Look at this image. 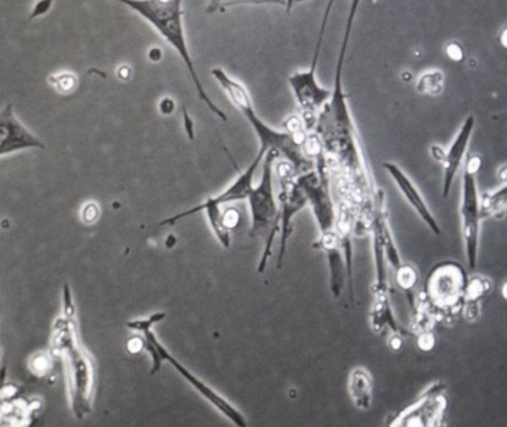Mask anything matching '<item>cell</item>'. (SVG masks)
Wrapping results in <instances>:
<instances>
[{"label": "cell", "mask_w": 507, "mask_h": 427, "mask_svg": "<svg viewBox=\"0 0 507 427\" xmlns=\"http://www.w3.org/2000/svg\"><path fill=\"white\" fill-rule=\"evenodd\" d=\"M113 2L124 5L136 15H140L144 21H147L156 30L168 45H171V48L178 54L184 66H186L199 98L206 104L208 109L215 116H218L221 120L226 122L227 115L221 109H218L208 97L206 90L204 89L202 82L196 73V67L186 39V30H184L182 23V0H113Z\"/></svg>", "instance_id": "obj_1"}, {"label": "cell", "mask_w": 507, "mask_h": 427, "mask_svg": "<svg viewBox=\"0 0 507 427\" xmlns=\"http://www.w3.org/2000/svg\"><path fill=\"white\" fill-rule=\"evenodd\" d=\"M211 74L227 94L228 100L233 103V105L243 115V117L248 120V124L257 134L260 148H263L266 151L269 150L274 151L278 159L284 158L286 162L293 165L294 171L298 175L312 171L313 160L305 156L303 146L294 139V136L288 131H278L272 128L257 115L248 89L245 88L243 83L232 78V76L221 67H214L211 70Z\"/></svg>", "instance_id": "obj_2"}, {"label": "cell", "mask_w": 507, "mask_h": 427, "mask_svg": "<svg viewBox=\"0 0 507 427\" xmlns=\"http://www.w3.org/2000/svg\"><path fill=\"white\" fill-rule=\"evenodd\" d=\"M52 346L64 359L73 413L78 419H83L91 413L95 373L92 359L78 341L76 327L70 316L57 322Z\"/></svg>", "instance_id": "obj_3"}, {"label": "cell", "mask_w": 507, "mask_h": 427, "mask_svg": "<svg viewBox=\"0 0 507 427\" xmlns=\"http://www.w3.org/2000/svg\"><path fill=\"white\" fill-rule=\"evenodd\" d=\"M165 317H166V312H155L147 317L134 319V320H129V322L127 324V327L131 331L140 332L144 337L146 352H148V355L151 358L150 375L156 374L162 368V365L165 362H168L182 377V380L187 381L190 387H193L215 409H218L226 419H228L230 421L239 427H247L248 423L238 408H235L232 404H230L223 394H220L217 390L212 389L209 385H206L205 381H202L201 378H197L193 373H190L181 362H178L171 353H169V350L159 341L158 335L155 334V331H153V327L159 324L161 320H163Z\"/></svg>", "instance_id": "obj_4"}, {"label": "cell", "mask_w": 507, "mask_h": 427, "mask_svg": "<svg viewBox=\"0 0 507 427\" xmlns=\"http://www.w3.org/2000/svg\"><path fill=\"white\" fill-rule=\"evenodd\" d=\"M278 159L274 151L269 150L263 159V172L258 185L252 187L248 194V205L251 211V230L250 236L255 238L260 233H267V240L264 251L261 254L257 271L263 273L269 263V258L273 254V245L278 233L281 232L279 226V204L276 202V196L273 190V166L274 160Z\"/></svg>", "instance_id": "obj_5"}, {"label": "cell", "mask_w": 507, "mask_h": 427, "mask_svg": "<svg viewBox=\"0 0 507 427\" xmlns=\"http://www.w3.org/2000/svg\"><path fill=\"white\" fill-rule=\"evenodd\" d=\"M482 166V158L478 155L469 156L463 166L462 199H460V227L466 252V260L470 270L478 266L479 238H481V194L478 192L476 174Z\"/></svg>", "instance_id": "obj_6"}, {"label": "cell", "mask_w": 507, "mask_h": 427, "mask_svg": "<svg viewBox=\"0 0 507 427\" xmlns=\"http://www.w3.org/2000/svg\"><path fill=\"white\" fill-rule=\"evenodd\" d=\"M334 5V0H328V5L325 9V15L324 20H322V25L319 30V39L316 43L315 48V55H313V61L310 67L304 70V71H296L289 76L288 83L293 89L294 97L297 100V104L300 107V110L303 113L304 122L303 124L305 125L307 129H312L315 125V119H317V113L322 112L325 104L328 103V100L332 97V93L330 89L320 86L317 79H316V69H317V63H319V54H320V47H322V39H324L325 35V28L328 24V18L331 13V8Z\"/></svg>", "instance_id": "obj_7"}, {"label": "cell", "mask_w": 507, "mask_h": 427, "mask_svg": "<svg viewBox=\"0 0 507 427\" xmlns=\"http://www.w3.org/2000/svg\"><path fill=\"white\" fill-rule=\"evenodd\" d=\"M467 276L463 267L454 262H445L429 273L424 293L433 308L451 310L463 306Z\"/></svg>", "instance_id": "obj_8"}, {"label": "cell", "mask_w": 507, "mask_h": 427, "mask_svg": "<svg viewBox=\"0 0 507 427\" xmlns=\"http://www.w3.org/2000/svg\"><path fill=\"white\" fill-rule=\"evenodd\" d=\"M448 406V398L445 393V386L442 383H435L430 386L417 402H414L405 411L397 416L392 426H436L441 424L445 411Z\"/></svg>", "instance_id": "obj_9"}, {"label": "cell", "mask_w": 507, "mask_h": 427, "mask_svg": "<svg viewBox=\"0 0 507 427\" xmlns=\"http://www.w3.org/2000/svg\"><path fill=\"white\" fill-rule=\"evenodd\" d=\"M45 148V144L18 119L12 104L0 109V158L24 150Z\"/></svg>", "instance_id": "obj_10"}, {"label": "cell", "mask_w": 507, "mask_h": 427, "mask_svg": "<svg viewBox=\"0 0 507 427\" xmlns=\"http://www.w3.org/2000/svg\"><path fill=\"white\" fill-rule=\"evenodd\" d=\"M383 168L392 177L396 187L399 189V192H401V194L405 197V201L408 202V205L414 211H416V214L421 218V221L430 228V232H432L436 236H439L441 235L439 223L435 218L433 212L430 211V208H429L426 199L423 197L421 192L419 190V187L416 185H414V181L401 170V168H399L393 162H384Z\"/></svg>", "instance_id": "obj_11"}, {"label": "cell", "mask_w": 507, "mask_h": 427, "mask_svg": "<svg viewBox=\"0 0 507 427\" xmlns=\"http://www.w3.org/2000/svg\"><path fill=\"white\" fill-rule=\"evenodd\" d=\"M474 116H467L465 119V122L460 127L457 135L454 136L453 143L450 144V147L445 150V156H443V196L447 197L451 192L454 178L457 177L460 168L463 165V160L466 158L467 148L472 140V135L474 131Z\"/></svg>", "instance_id": "obj_12"}, {"label": "cell", "mask_w": 507, "mask_h": 427, "mask_svg": "<svg viewBox=\"0 0 507 427\" xmlns=\"http://www.w3.org/2000/svg\"><path fill=\"white\" fill-rule=\"evenodd\" d=\"M204 211L206 214V218H208V223H209V227L212 233L215 235V238H217V240L220 242V245L224 248V250H228L230 245H232V239H230V232L227 227H224L223 224V212L220 209V205H212V204H199L197 206H193L187 211H182L180 214H175V216L169 217V218H165L163 221H161L158 226L161 227H165V226H175L178 221L181 220H186L192 216H194V214Z\"/></svg>", "instance_id": "obj_13"}, {"label": "cell", "mask_w": 507, "mask_h": 427, "mask_svg": "<svg viewBox=\"0 0 507 427\" xmlns=\"http://www.w3.org/2000/svg\"><path fill=\"white\" fill-rule=\"evenodd\" d=\"M373 377L365 368H355L349 375V394L358 409H370L373 404Z\"/></svg>", "instance_id": "obj_14"}, {"label": "cell", "mask_w": 507, "mask_h": 427, "mask_svg": "<svg viewBox=\"0 0 507 427\" xmlns=\"http://www.w3.org/2000/svg\"><path fill=\"white\" fill-rule=\"evenodd\" d=\"M491 291V282L479 276V274H474V276L467 281L466 289H465V297H463V306H465V316L473 322L479 317L481 315V303Z\"/></svg>", "instance_id": "obj_15"}, {"label": "cell", "mask_w": 507, "mask_h": 427, "mask_svg": "<svg viewBox=\"0 0 507 427\" xmlns=\"http://www.w3.org/2000/svg\"><path fill=\"white\" fill-rule=\"evenodd\" d=\"M500 177L504 185L497 192L481 196L482 217H500L507 212V166L500 171Z\"/></svg>", "instance_id": "obj_16"}, {"label": "cell", "mask_w": 507, "mask_h": 427, "mask_svg": "<svg viewBox=\"0 0 507 427\" xmlns=\"http://www.w3.org/2000/svg\"><path fill=\"white\" fill-rule=\"evenodd\" d=\"M371 324L375 331H381L386 325H390L397 332V325L392 315L387 293L375 294V303L371 310Z\"/></svg>", "instance_id": "obj_17"}, {"label": "cell", "mask_w": 507, "mask_h": 427, "mask_svg": "<svg viewBox=\"0 0 507 427\" xmlns=\"http://www.w3.org/2000/svg\"><path fill=\"white\" fill-rule=\"evenodd\" d=\"M443 81L445 76L442 70L433 69V70H426L421 73L417 79V90L423 95L436 97L443 90Z\"/></svg>", "instance_id": "obj_18"}, {"label": "cell", "mask_w": 507, "mask_h": 427, "mask_svg": "<svg viewBox=\"0 0 507 427\" xmlns=\"http://www.w3.org/2000/svg\"><path fill=\"white\" fill-rule=\"evenodd\" d=\"M417 281H419L417 270L414 269L411 264H401L396 269V282L407 293L412 308H414L412 291H414V288H416V285H417Z\"/></svg>", "instance_id": "obj_19"}, {"label": "cell", "mask_w": 507, "mask_h": 427, "mask_svg": "<svg viewBox=\"0 0 507 427\" xmlns=\"http://www.w3.org/2000/svg\"><path fill=\"white\" fill-rule=\"evenodd\" d=\"M49 85L57 90L58 94H71L74 88L78 86V76L71 71H59L54 73L48 78Z\"/></svg>", "instance_id": "obj_20"}, {"label": "cell", "mask_w": 507, "mask_h": 427, "mask_svg": "<svg viewBox=\"0 0 507 427\" xmlns=\"http://www.w3.org/2000/svg\"><path fill=\"white\" fill-rule=\"evenodd\" d=\"M240 4H255V5H264V4H272V5H288L289 0H211L206 12L212 13L217 11H224L227 6H233V5H240Z\"/></svg>", "instance_id": "obj_21"}, {"label": "cell", "mask_w": 507, "mask_h": 427, "mask_svg": "<svg viewBox=\"0 0 507 427\" xmlns=\"http://www.w3.org/2000/svg\"><path fill=\"white\" fill-rule=\"evenodd\" d=\"M445 55H447L454 63H460V61L465 59V49L463 45L458 43L457 40H453L445 45Z\"/></svg>", "instance_id": "obj_22"}, {"label": "cell", "mask_w": 507, "mask_h": 427, "mask_svg": "<svg viewBox=\"0 0 507 427\" xmlns=\"http://www.w3.org/2000/svg\"><path fill=\"white\" fill-rule=\"evenodd\" d=\"M54 5V0H37V2L35 4L32 12H30V17H28V21H33L39 17H43V15L48 13L51 11Z\"/></svg>", "instance_id": "obj_23"}, {"label": "cell", "mask_w": 507, "mask_h": 427, "mask_svg": "<svg viewBox=\"0 0 507 427\" xmlns=\"http://www.w3.org/2000/svg\"><path fill=\"white\" fill-rule=\"evenodd\" d=\"M98 217H100L98 205L95 202H88L82 209V220L86 224H92L98 220Z\"/></svg>", "instance_id": "obj_24"}, {"label": "cell", "mask_w": 507, "mask_h": 427, "mask_svg": "<svg viewBox=\"0 0 507 427\" xmlns=\"http://www.w3.org/2000/svg\"><path fill=\"white\" fill-rule=\"evenodd\" d=\"M48 368H49V358L45 356V355H37L33 358L32 361V370L35 374L37 375H43L48 373Z\"/></svg>", "instance_id": "obj_25"}, {"label": "cell", "mask_w": 507, "mask_h": 427, "mask_svg": "<svg viewBox=\"0 0 507 427\" xmlns=\"http://www.w3.org/2000/svg\"><path fill=\"white\" fill-rule=\"evenodd\" d=\"M127 350H128V353H131V355H138V353L144 352L146 343H144L143 335H135V337L129 339L127 341Z\"/></svg>", "instance_id": "obj_26"}, {"label": "cell", "mask_w": 507, "mask_h": 427, "mask_svg": "<svg viewBox=\"0 0 507 427\" xmlns=\"http://www.w3.org/2000/svg\"><path fill=\"white\" fill-rule=\"evenodd\" d=\"M223 224L224 227H227L228 230H232L238 224H239V212L236 209H226L223 212Z\"/></svg>", "instance_id": "obj_27"}, {"label": "cell", "mask_w": 507, "mask_h": 427, "mask_svg": "<svg viewBox=\"0 0 507 427\" xmlns=\"http://www.w3.org/2000/svg\"><path fill=\"white\" fill-rule=\"evenodd\" d=\"M419 347L421 350H424V352H429V350H432L435 347V335L432 332H423L420 337H419Z\"/></svg>", "instance_id": "obj_28"}, {"label": "cell", "mask_w": 507, "mask_h": 427, "mask_svg": "<svg viewBox=\"0 0 507 427\" xmlns=\"http://www.w3.org/2000/svg\"><path fill=\"white\" fill-rule=\"evenodd\" d=\"M174 110H175V103H174L173 98L165 97V98L161 100V103H159V112H161L162 115L169 116L171 113H174Z\"/></svg>", "instance_id": "obj_29"}, {"label": "cell", "mask_w": 507, "mask_h": 427, "mask_svg": "<svg viewBox=\"0 0 507 427\" xmlns=\"http://www.w3.org/2000/svg\"><path fill=\"white\" fill-rule=\"evenodd\" d=\"M116 74H117V78L120 81H128V79H131V76H132V69L128 64H124V66H120L117 69Z\"/></svg>", "instance_id": "obj_30"}, {"label": "cell", "mask_w": 507, "mask_h": 427, "mask_svg": "<svg viewBox=\"0 0 507 427\" xmlns=\"http://www.w3.org/2000/svg\"><path fill=\"white\" fill-rule=\"evenodd\" d=\"M430 151H432V156L435 160H438L441 165L443 162V156H445V150L441 147V146H432V148H430Z\"/></svg>", "instance_id": "obj_31"}, {"label": "cell", "mask_w": 507, "mask_h": 427, "mask_svg": "<svg viewBox=\"0 0 507 427\" xmlns=\"http://www.w3.org/2000/svg\"><path fill=\"white\" fill-rule=\"evenodd\" d=\"M147 57L150 61H153V63H158V61H161V58H162V51L159 48H151L148 51Z\"/></svg>", "instance_id": "obj_32"}, {"label": "cell", "mask_w": 507, "mask_h": 427, "mask_svg": "<svg viewBox=\"0 0 507 427\" xmlns=\"http://www.w3.org/2000/svg\"><path fill=\"white\" fill-rule=\"evenodd\" d=\"M499 43L501 45V47H503L504 49H507V24L500 30V33H499Z\"/></svg>", "instance_id": "obj_33"}, {"label": "cell", "mask_w": 507, "mask_h": 427, "mask_svg": "<svg viewBox=\"0 0 507 427\" xmlns=\"http://www.w3.org/2000/svg\"><path fill=\"white\" fill-rule=\"evenodd\" d=\"M401 346H402V340L399 339V335H397V334L393 335V339L390 340V347H392L393 350H399V349H401Z\"/></svg>", "instance_id": "obj_34"}, {"label": "cell", "mask_w": 507, "mask_h": 427, "mask_svg": "<svg viewBox=\"0 0 507 427\" xmlns=\"http://www.w3.org/2000/svg\"><path fill=\"white\" fill-rule=\"evenodd\" d=\"M501 294H503V297H504V300H507V282L503 285V288H501Z\"/></svg>", "instance_id": "obj_35"}]
</instances>
